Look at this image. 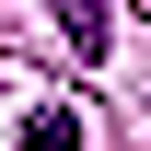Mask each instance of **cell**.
Listing matches in <instances>:
<instances>
[{"label":"cell","mask_w":151,"mask_h":151,"mask_svg":"<svg viewBox=\"0 0 151 151\" xmlns=\"http://www.w3.org/2000/svg\"><path fill=\"white\" fill-rule=\"evenodd\" d=\"M58 35H70L81 58H105V0H58Z\"/></svg>","instance_id":"6da1fadb"},{"label":"cell","mask_w":151,"mask_h":151,"mask_svg":"<svg viewBox=\"0 0 151 151\" xmlns=\"http://www.w3.org/2000/svg\"><path fill=\"white\" fill-rule=\"evenodd\" d=\"M23 151H81V116H58V105H47V116H35V139H23Z\"/></svg>","instance_id":"7a4b0ae2"}]
</instances>
